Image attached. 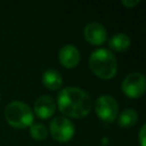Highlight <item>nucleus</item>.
I'll return each instance as SVG.
<instances>
[{
	"label": "nucleus",
	"mask_w": 146,
	"mask_h": 146,
	"mask_svg": "<svg viewBox=\"0 0 146 146\" xmlns=\"http://www.w3.org/2000/svg\"><path fill=\"white\" fill-rule=\"evenodd\" d=\"M30 135L35 140H44L48 136V130L42 123H32L30 125Z\"/></svg>",
	"instance_id": "obj_13"
},
{
	"label": "nucleus",
	"mask_w": 146,
	"mask_h": 146,
	"mask_svg": "<svg viewBox=\"0 0 146 146\" xmlns=\"http://www.w3.org/2000/svg\"><path fill=\"white\" fill-rule=\"evenodd\" d=\"M42 83L49 90H58L63 84V76L57 70L49 68L42 74Z\"/></svg>",
	"instance_id": "obj_10"
},
{
	"label": "nucleus",
	"mask_w": 146,
	"mask_h": 146,
	"mask_svg": "<svg viewBox=\"0 0 146 146\" xmlns=\"http://www.w3.org/2000/svg\"><path fill=\"white\" fill-rule=\"evenodd\" d=\"M95 111L102 121L113 122L119 114V104L114 97L110 95H102L95 103Z\"/></svg>",
	"instance_id": "obj_5"
},
{
	"label": "nucleus",
	"mask_w": 146,
	"mask_h": 146,
	"mask_svg": "<svg viewBox=\"0 0 146 146\" xmlns=\"http://www.w3.org/2000/svg\"><path fill=\"white\" fill-rule=\"evenodd\" d=\"M58 110L67 117L82 119L91 111V98L81 88L66 87L59 91L57 97Z\"/></svg>",
	"instance_id": "obj_1"
},
{
	"label": "nucleus",
	"mask_w": 146,
	"mask_h": 146,
	"mask_svg": "<svg viewBox=\"0 0 146 146\" xmlns=\"http://www.w3.org/2000/svg\"><path fill=\"white\" fill-rule=\"evenodd\" d=\"M83 35H84V39L90 44H94V46H100L107 39L106 29L100 23H96V22H92L86 25L83 30Z\"/></svg>",
	"instance_id": "obj_7"
},
{
	"label": "nucleus",
	"mask_w": 146,
	"mask_h": 146,
	"mask_svg": "<svg viewBox=\"0 0 146 146\" xmlns=\"http://www.w3.org/2000/svg\"><path fill=\"white\" fill-rule=\"evenodd\" d=\"M145 130H146V125L143 124L141 128H140V131H139V143H140V146H146L145 144Z\"/></svg>",
	"instance_id": "obj_14"
},
{
	"label": "nucleus",
	"mask_w": 146,
	"mask_h": 146,
	"mask_svg": "<svg viewBox=\"0 0 146 146\" xmlns=\"http://www.w3.org/2000/svg\"><path fill=\"white\" fill-rule=\"evenodd\" d=\"M49 132L55 140L59 143H66L73 138L75 129L70 119L65 116H56L50 121Z\"/></svg>",
	"instance_id": "obj_4"
},
{
	"label": "nucleus",
	"mask_w": 146,
	"mask_h": 146,
	"mask_svg": "<svg viewBox=\"0 0 146 146\" xmlns=\"http://www.w3.org/2000/svg\"><path fill=\"white\" fill-rule=\"evenodd\" d=\"M130 38L124 33H116L108 40V47L114 51H124L130 47Z\"/></svg>",
	"instance_id": "obj_11"
},
{
	"label": "nucleus",
	"mask_w": 146,
	"mask_h": 146,
	"mask_svg": "<svg viewBox=\"0 0 146 146\" xmlns=\"http://www.w3.org/2000/svg\"><path fill=\"white\" fill-rule=\"evenodd\" d=\"M138 120V113L133 110V108H127L123 112H121V114L119 115L117 119V124L121 128H130L132 127Z\"/></svg>",
	"instance_id": "obj_12"
},
{
	"label": "nucleus",
	"mask_w": 146,
	"mask_h": 146,
	"mask_svg": "<svg viewBox=\"0 0 146 146\" xmlns=\"http://www.w3.org/2000/svg\"><path fill=\"white\" fill-rule=\"evenodd\" d=\"M58 59L64 67L73 68L80 62V51L73 44H65L58 52Z\"/></svg>",
	"instance_id": "obj_9"
},
{
	"label": "nucleus",
	"mask_w": 146,
	"mask_h": 146,
	"mask_svg": "<svg viewBox=\"0 0 146 146\" xmlns=\"http://www.w3.org/2000/svg\"><path fill=\"white\" fill-rule=\"evenodd\" d=\"M146 89V78L139 73L133 72L128 74L122 81V91L127 97L138 98L141 97Z\"/></svg>",
	"instance_id": "obj_6"
},
{
	"label": "nucleus",
	"mask_w": 146,
	"mask_h": 146,
	"mask_svg": "<svg viewBox=\"0 0 146 146\" xmlns=\"http://www.w3.org/2000/svg\"><path fill=\"white\" fill-rule=\"evenodd\" d=\"M89 67L96 76L108 80L116 74L117 60L111 50L99 48L91 52L89 57Z\"/></svg>",
	"instance_id": "obj_2"
},
{
	"label": "nucleus",
	"mask_w": 146,
	"mask_h": 146,
	"mask_svg": "<svg viewBox=\"0 0 146 146\" xmlns=\"http://www.w3.org/2000/svg\"><path fill=\"white\" fill-rule=\"evenodd\" d=\"M139 3V0H123L122 1V5L124 6V7H127V8H132V7H135V6H137Z\"/></svg>",
	"instance_id": "obj_15"
},
{
	"label": "nucleus",
	"mask_w": 146,
	"mask_h": 146,
	"mask_svg": "<svg viewBox=\"0 0 146 146\" xmlns=\"http://www.w3.org/2000/svg\"><path fill=\"white\" fill-rule=\"evenodd\" d=\"M0 97H1V96H0Z\"/></svg>",
	"instance_id": "obj_16"
},
{
	"label": "nucleus",
	"mask_w": 146,
	"mask_h": 146,
	"mask_svg": "<svg viewBox=\"0 0 146 146\" xmlns=\"http://www.w3.org/2000/svg\"><path fill=\"white\" fill-rule=\"evenodd\" d=\"M33 110L39 119H42V120L49 119L54 115L56 111V102L51 96H48V95L40 96L35 100Z\"/></svg>",
	"instance_id": "obj_8"
},
{
	"label": "nucleus",
	"mask_w": 146,
	"mask_h": 146,
	"mask_svg": "<svg viewBox=\"0 0 146 146\" xmlns=\"http://www.w3.org/2000/svg\"><path fill=\"white\" fill-rule=\"evenodd\" d=\"M33 111L31 107L19 100L9 103L5 108L6 121L16 129H25L33 123Z\"/></svg>",
	"instance_id": "obj_3"
}]
</instances>
